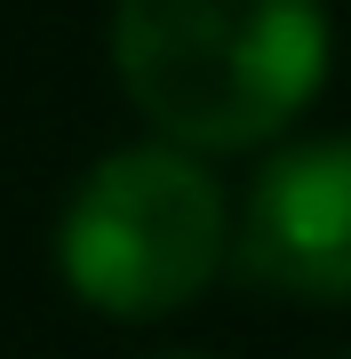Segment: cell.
I'll return each instance as SVG.
<instances>
[{
  "label": "cell",
  "mask_w": 351,
  "mask_h": 359,
  "mask_svg": "<svg viewBox=\"0 0 351 359\" xmlns=\"http://www.w3.org/2000/svg\"><path fill=\"white\" fill-rule=\"evenodd\" d=\"M112 72L184 152L280 136L327 80V0H112Z\"/></svg>",
  "instance_id": "obj_1"
},
{
  "label": "cell",
  "mask_w": 351,
  "mask_h": 359,
  "mask_svg": "<svg viewBox=\"0 0 351 359\" xmlns=\"http://www.w3.org/2000/svg\"><path fill=\"white\" fill-rule=\"evenodd\" d=\"M232 256V200L184 144H128L80 176L56 224V271L104 320H168Z\"/></svg>",
  "instance_id": "obj_2"
},
{
  "label": "cell",
  "mask_w": 351,
  "mask_h": 359,
  "mask_svg": "<svg viewBox=\"0 0 351 359\" xmlns=\"http://www.w3.org/2000/svg\"><path fill=\"white\" fill-rule=\"evenodd\" d=\"M232 256L296 304H351V136H312L247 184Z\"/></svg>",
  "instance_id": "obj_3"
},
{
  "label": "cell",
  "mask_w": 351,
  "mask_h": 359,
  "mask_svg": "<svg viewBox=\"0 0 351 359\" xmlns=\"http://www.w3.org/2000/svg\"><path fill=\"white\" fill-rule=\"evenodd\" d=\"M160 359H216V351H160Z\"/></svg>",
  "instance_id": "obj_4"
},
{
  "label": "cell",
  "mask_w": 351,
  "mask_h": 359,
  "mask_svg": "<svg viewBox=\"0 0 351 359\" xmlns=\"http://www.w3.org/2000/svg\"><path fill=\"white\" fill-rule=\"evenodd\" d=\"M343 359H351V351H343Z\"/></svg>",
  "instance_id": "obj_5"
}]
</instances>
